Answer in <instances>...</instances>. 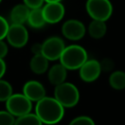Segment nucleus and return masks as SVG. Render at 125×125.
I'll return each instance as SVG.
<instances>
[{
    "label": "nucleus",
    "instance_id": "nucleus-1",
    "mask_svg": "<svg viewBox=\"0 0 125 125\" xmlns=\"http://www.w3.org/2000/svg\"><path fill=\"white\" fill-rule=\"evenodd\" d=\"M35 114L42 123L54 125L62 119L64 115V107L55 98L45 96L36 102Z\"/></svg>",
    "mask_w": 125,
    "mask_h": 125
},
{
    "label": "nucleus",
    "instance_id": "nucleus-2",
    "mask_svg": "<svg viewBox=\"0 0 125 125\" xmlns=\"http://www.w3.org/2000/svg\"><path fill=\"white\" fill-rule=\"evenodd\" d=\"M88 60L86 50L79 45H70L62 51L60 62L68 70L79 69L80 66Z\"/></svg>",
    "mask_w": 125,
    "mask_h": 125
},
{
    "label": "nucleus",
    "instance_id": "nucleus-3",
    "mask_svg": "<svg viewBox=\"0 0 125 125\" xmlns=\"http://www.w3.org/2000/svg\"><path fill=\"white\" fill-rule=\"evenodd\" d=\"M54 98L63 107H72L78 104L80 95L74 84L62 82L55 87Z\"/></svg>",
    "mask_w": 125,
    "mask_h": 125
},
{
    "label": "nucleus",
    "instance_id": "nucleus-4",
    "mask_svg": "<svg viewBox=\"0 0 125 125\" xmlns=\"http://www.w3.org/2000/svg\"><path fill=\"white\" fill-rule=\"evenodd\" d=\"M86 11L93 20L106 21L112 15L113 7L109 0H87Z\"/></svg>",
    "mask_w": 125,
    "mask_h": 125
},
{
    "label": "nucleus",
    "instance_id": "nucleus-5",
    "mask_svg": "<svg viewBox=\"0 0 125 125\" xmlns=\"http://www.w3.org/2000/svg\"><path fill=\"white\" fill-rule=\"evenodd\" d=\"M6 109L18 117L29 113L32 109V102L23 94H12L6 101Z\"/></svg>",
    "mask_w": 125,
    "mask_h": 125
},
{
    "label": "nucleus",
    "instance_id": "nucleus-6",
    "mask_svg": "<svg viewBox=\"0 0 125 125\" xmlns=\"http://www.w3.org/2000/svg\"><path fill=\"white\" fill-rule=\"evenodd\" d=\"M5 38L11 46L15 48H21L25 46L28 41V32L23 24L11 23Z\"/></svg>",
    "mask_w": 125,
    "mask_h": 125
},
{
    "label": "nucleus",
    "instance_id": "nucleus-7",
    "mask_svg": "<svg viewBox=\"0 0 125 125\" xmlns=\"http://www.w3.org/2000/svg\"><path fill=\"white\" fill-rule=\"evenodd\" d=\"M64 48L65 45L62 38L58 36H52L42 43L41 54L44 55L49 61H56L60 60V57Z\"/></svg>",
    "mask_w": 125,
    "mask_h": 125
},
{
    "label": "nucleus",
    "instance_id": "nucleus-8",
    "mask_svg": "<svg viewBox=\"0 0 125 125\" xmlns=\"http://www.w3.org/2000/svg\"><path fill=\"white\" fill-rule=\"evenodd\" d=\"M62 35L72 41H77L83 38L86 32L85 25L78 20H68L62 26Z\"/></svg>",
    "mask_w": 125,
    "mask_h": 125
},
{
    "label": "nucleus",
    "instance_id": "nucleus-9",
    "mask_svg": "<svg viewBox=\"0 0 125 125\" xmlns=\"http://www.w3.org/2000/svg\"><path fill=\"white\" fill-rule=\"evenodd\" d=\"M64 7L61 2H47L42 7V13L47 23H57L64 16Z\"/></svg>",
    "mask_w": 125,
    "mask_h": 125
},
{
    "label": "nucleus",
    "instance_id": "nucleus-10",
    "mask_svg": "<svg viewBox=\"0 0 125 125\" xmlns=\"http://www.w3.org/2000/svg\"><path fill=\"white\" fill-rule=\"evenodd\" d=\"M101 72V63L97 60H87L79 68L80 78L85 82H93L97 80Z\"/></svg>",
    "mask_w": 125,
    "mask_h": 125
},
{
    "label": "nucleus",
    "instance_id": "nucleus-11",
    "mask_svg": "<svg viewBox=\"0 0 125 125\" xmlns=\"http://www.w3.org/2000/svg\"><path fill=\"white\" fill-rule=\"evenodd\" d=\"M22 94L27 97L31 102H38L46 96V90L39 81L30 80L23 85Z\"/></svg>",
    "mask_w": 125,
    "mask_h": 125
},
{
    "label": "nucleus",
    "instance_id": "nucleus-12",
    "mask_svg": "<svg viewBox=\"0 0 125 125\" xmlns=\"http://www.w3.org/2000/svg\"><path fill=\"white\" fill-rule=\"evenodd\" d=\"M66 74H67V69L62 63H57V64H54L49 69L48 79L51 84L57 86L65 81Z\"/></svg>",
    "mask_w": 125,
    "mask_h": 125
},
{
    "label": "nucleus",
    "instance_id": "nucleus-13",
    "mask_svg": "<svg viewBox=\"0 0 125 125\" xmlns=\"http://www.w3.org/2000/svg\"><path fill=\"white\" fill-rule=\"evenodd\" d=\"M30 9L25 4H19L16 5L10 13V20L12 23H19L23 24L28 18Z\"/></svg>",
    "mask_w": 125,
    "mask_h": 125
},
{
    "label": "nucleus",
    "instance_id": "nucleus-14",
    "mask_svg": "<svg viewBox=\"0 0 125 125\" xmlns=\"http://www.w3.org/2000/svg\"><path fill=\"white\" fill-rule=\"evenodd\" d=\"M29 66H30V69L32 70V72H34L36 74L45 73L49 66V60L42 54L34 55L30 60Z\"/></svg>",
    "mask_w": 125,
    "mask_h": 125
},
{
    "label": "nucleus",
    "instance_id": "nucleus-15",
    "mask_svg": "<svg viewBox=\"0 0 125 125\" xmlns=\"http://www.w3.org/2000/svg\"><path fill=\"white\" fill-rule=\"evenodd\" d=\"M28 24L33 27V28H41L43 27L47 22L44 19L43 13H42V8H37V9H31L28 14L27 21Z\"/></svg>",
    "mask_w": 125,
    "mask_h": 125
},
{
    "label": "nucleus",
    "instance_id": "nucleus-16",
    "mask_svg": "<svg viewBox=\"0 0 125 125\" xmlns=\"http://www.w3.org/2000/svg\"><path fill=\"white\" fill-rule=\"evenodd\" d=\"M88 32L90 36L95 39H100L104 37L106 33L105 21H99V20H93L88 26Z\"/></svg>",
    "mask_w": 125,
    "mask_h": 125
},
{
    "label": "nucleus",
    "instance_id": "nucleus-17",
    "mask_svg": "<svg viewBox=\"0 0 125 125\" xmlns=\"http://www.w3.org/2000/svg\"><path fill=\"white\" fill-rule=\"evenodd\" d=\"M109 85L115 90L125 89V72L122 70L113 71L108 79Z\"/></svg>",
    "mask_w": 125,
    "mask_h": 125
},
{
    "label": "nucleus",
    "instance_id": "nucleus-18",
    "mask_svg": "<svg viewBox=\"0 0 125 125\" xmlns=\"http://www.w3.org/2000/svg\"><path fill=\"white\" fill-rule=\"evenodd\" d=\"M42 121L38 118L35 113H26L18 116L15 120L14 125H42Z\"/></svg>",
    "mask_w": 125,
    "mask_h": 125
},
{
    "label": "nucleus",
    "instance_id": "nucleus-19",
    "mask_svg": "<svg viewBox=\"0 0 125 125\" xmlns=\"http://www.w3.org/2000/svg\"><path fill=\"white\" fill-rule=\"evenodd\" d=\"M13 94V88L11 84L3 80L2 78L0 79V102H6Z\"/></svg>",
    "mask_w": 125,
    "mask_h": 125
},
{
    "label": "nucleus",
    "instance_id": "nucleus-20",
    "mask_svg": "<svg viewBox=\"0 0 125 125\" xmlns=\"http://www.w3.org/2000/svg\"><path fill=\"white\" fill-rule=\"evenodd\" d=\"M16 116L8 110H0V125H14Z\"/></svg>",
    "mask_w": 125,
    "mask_h": 125
},
{
    "label": "nucleus",
    "instance_id": "nucleus-21",
    "mask_svg": "<svg viewBox=\"0 0 125 125\" xmlns=\"http://www.w3.org/2000/svg\"><path fill=\"white\" fill-rule=\"evenodd\" d=\"M68 125H95V122L91 117L82 115L72 119Z\"/></svg>",
    "mask_w": 125,
    "mask_h": 125
},
{
    "label": "nucleus",
    "instance_id": "nucleus-22",
    "mask_svg": "<svg viewBox=\"0 0 125 125\" xmlns=\"http://www.w3.org/2000/svg\"><path fill=\"white\" fill-rule=\"evenodd\" d=\"M9 25L10 24L8 23L7 20L0 16V40L1 39H4L6 37V34H7V31H8Z\"/></svg>",
    "mask_w": 125,
    "mask_h": 125
},
{
    "label": "nucleus",
    "instance_id": "nucleus-23",
    "mask_svg": "<svg viewBox=\"0 0 125 125\" xmlns=\"http://www.w3.org/2000/svg\"><path fill=\"white\" fill-rule=\"evenodd\" d=\"M44 2H45V0H23V4H25L30 10L42 8Z\"/></svg>",
    "mask_w": 125,
    "mask_h": 125
},
{
    "label": "nucleus",
    "instance_id": "nucleus-24",
    "mask_svg": "<svg viewBox=\"0 0 125 125\" xmlns=\"http://www.w3.org/2000/svg\"><path fill=\"white\" fill-rule=\"evenodd\" d=\"M101 63V68H102V71H108L110 70L112 67H113V62L109 60V59H104Z\"/></svg>",
    "mask_w": 125,
    "mask_h": 125
},
{
    "label": "nucleus",
    "instance_id": "nucleus-25",
    "mask_svg": "<svg viewBox=\"0 0 125 125\" xmlns=\"http://www.w3.org/2000/svg\"><path fill=\"white\" fill-rule=\"evenodd\" d=\"M8 54V46L3 41V39L0 40V59H4Z\"/></svg>",
    "mask_w": 125,
    "mask_h": 125
},
{
    "label": "nucleus",
    "instance_id": "nucleus-26",
    "mask_svg": "<svg viewBox=\"0 0 125 125\" xmlns=\"http://www.w3.org/2000/svg\"><path fill=\"white\" fill-rule=\"evenodd\" d=\"M31 52L34 54V55H37V54H41L42 52V43L39 44V43H35L31 46Z\"/></svg>",
    "mask_w": 125,
    "mask_h": 125
},
{
    "label": "nucleus",
    "instance_id": "nucleus-27",
    "mask_svg": "<svg viewBox=\"0 0 125 125\" xmlns=\"http://www.w3.org/2000/svg\"><path fill=\"white\" fill-rule=\"evenodd\" d=\"M5 72H6V63L3 59H0V79L3 77Z\"/></svg>",
    "mask_w": 125,
    "mask_h": 125
},
{
    "label": "nucleus",
    "instance_id": "nucleus-28",
    "mask_svg": "<svg viewBox=\"0 0 125 125\" xmlns=\"http://www.w3.org/2000/svg\"><path fill=\"white\" fill-rule=\"evenodd\" d=\"M62 0H45V2H61Z\"/></svg>",
    "mask_w": 125,
    "mask_h": 125
},
{
    "label": "nucleus",
    "instance_id": "nucleus-29",
    "mask_svg": "<svg viewBox=\"0 0 125 125\" xmlns=\"http://www.w3.org/2000/svg\"><path fill=\"white\" fill-rule=\"evenodd\" d=\"M1 1H2V0H0V3H1Z\"/></svg>",
    "mask_w": 125,
    "mask_h": 125
}]
</instances>
